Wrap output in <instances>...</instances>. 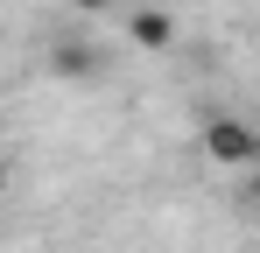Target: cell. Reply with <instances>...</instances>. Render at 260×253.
<instances>
[{"instance_id": "cell-1", "label": "cell", "mask_w": 260, "mask_h": 253, "mask_svg": "<svg viewBox=\"0 0 260 253\" xmlns=\"http://www.w3.org/2000/svg\"><path fill=\"white\" fill-rule=\"evenodd\" d=\"M204 148H211L218 162H260V141L246 120H211L204 126Z\"/></svg>"}, {"instance_id": "cell-2", "label": "cell", "mask_w": 260, "mask_h": 253, "mask_svg": "<svg viewBox=\"0 0 260 253\" xmlns=\"http://www.w3.org/2000/svg\"><path fill=\"white\" fill-rule=\"evenodd\" d=\"M134 42H169V21L162 14H134Z\"/></svg>"}, {"instance_id": "cell-3", "label": "cell", "mask_w": 260, "mask_h": 253, "mask_svg": "<svg viewBox=\"0 0 260 253\" xmlns=\"http://www.w3.org/2000/svg\"><path fill=\"white\" fill-rule=\"evenodd\" d=\"M71 7H85V14H106V7H113V0H71Z\"/></svg>"}]
</instances>
